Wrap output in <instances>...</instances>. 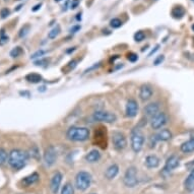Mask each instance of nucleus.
I'll list each match as a JSON object with an SVG mask.
<instances>
[{
  "mask_svg": "<svg viewBox=\"0 0 194 194\" xmlns=\"http://www.w3.org/2000/svg\"><path fill=\"white\" fill-rule=\"evenodd\" d=\"M127 59L130 62H135L138 60V56L135 53H129L127 55Z\"/></svg>",
  "mask_w": 194,
  "mask_h": 194,
  "instance_id": "nucleus-32",
  "label": "nucleus"
},
{
  "mask_svg": "<svg viewBox=\"0 0 194 194\" xmlns=\"http://www.w3.org/2000/svg\"><path fill=\"white\" fill-rule=\"evenodd\" d=\"M144 134L139 128H135L131 132V148L134 152H139L144 143Z\"/></svg>",
  "mask_w": 194,
  "mask_h": 194,
  "instance_id": "nucleus-3",
  "label": "nucleus"
},
{
  "mask_svg": "<svg viewBox=\"0 0 194 194\" xmlns=\"http://www.w3.org/2000/svg\"><path fill=\"white\" fill-rule=\"evenodd\" d=\"M101 159V152L97 150H93L85 155V160L89 163H97Z\"/></svg>",
  "mask_w": 194,
  "mask_h": 194,
  "instance_id": "nucleus-19",
  "label": "nucleus"
},
{
  "mask_svg": "<svg viewBox=\"0 0 194 194\" xmlns=\"http://www.w3.org/2000/svg\"><path fill=\"white\" fill-rule=\"evenodd\" d=\"M39 178H40V176L38 173H33V174H31L30 176H27V177L23 178L22 183L25 187H29L32 184H34V183H36L38 180H39Z\"/></svg>",
  "mask_w": 194,
  "mask_h": 194,
  "instance_id": "nucleus-17",
  "label": "nucleus"
},
{
  "mask_svg": "<svg viewBox=\"0 0 194 194\" xmlns=\"http://www.w3.org/2000/svg\"><path fill=\"white\" fill-rule=\"evenodd\" d=\"M157 140H162V141H168L172 138V133L169 129H162L155 135Z\"/></svg>",
  "mask_w": 194,
  "mask_h": 194,
  "instance_id": "nucleus-16",
  "label": "nucleus"
},
{
  "mask_svg": "<svg viewBox=\"0 0 194 194\" xmlns=\"http://www.w3.org/2000/svg\"><path fill=\"white\" fill-rule=\"evenodd\" d=\"M192 30H193V31H194V25H193V26H192Z\"/></svg>",
  "mask_w": 194,
  "mask_h": 194,
  "instance_id": "nucleus-44",
  "label": "nucleus"
},
{
  "mask_svg": "<svg viewBox=\"0 0 194 194\" xmlns=\"http://www.w3.org/2000/svg\"><path fill=\"white\" fill-rule=\"evenodd\" d=\"M110 26L113 27V29H118L121 26H122V22L119 19H113L110 22Z\"/></svg>",
  "mask_w": 194,
  "mask_h": 194,
  "instance_id": "nucleus-29",
  "label": "nucleus"
},
{
  "mask_svg": "<svg viewBox=\"0 0 194 194\" xmlns=\"http://www.w3.org/2000/svg\"><path fill=\"white\" fill-rule=\"evenodd\" d=\"M164 59H165V56L164 55H160V56H159L157 59H155V61H154V65H155V66H157V65H160V64H162V62L164 61Z\"/></svg>",
  "mask_w": 194,
  "mask_h": 194,
  "instance_id": "nucleus-34",
  "label": "nucleus"
},
{
  "mask_svg": "<svg viewBox=\"0 0 194 194\" xmlns=\"http://www.w3.org/2000/svg\"><path fill=\"white\" fill-rule=\"evenodd\" d=\"M7 160H8L7 152H6L5 150H3V148H0V166L4 165L7 162Z\"/></svg>",
  "mask_w": 194,
  "mask_h": 194,
  "instance_id": "nucleus-26",
  "label": "nucleus"
},
{
  "mask_svg": "<svg viewBox=\"0 0 194 194\" xmlns=\"http://www.w3.org/2000/svg\"><path fill=\"white\" fill-rule=\"evenodd\" d=\"M26 79L27 81L33 82V84H37V82L42 81V76L38 73H30L26 76Z\"/></svg>",
  "mask_w": 194,
  "mask_h": 194,
  "instance_id": "nucleus-23",
  "label": "nucleus"
},
{
  "mask_svg": "<svg viewBox=\"0 0 194 194\" xmlns=\"http://www.w3.org/2000/svg\"><path fill=\"white\" fill-rule=\"evenodd\" d=\"M138 109H139V107H138V104L135 100L133 99L128 100V102L126 104V109H125L126 116L129 117V118H133V117L137 115Z\"/></svg>",
  "mask_w": 194,
  "mask_h": 194,
  "instance_id": "nucleus-10",
  "label": "nucleus"
},
{
  "mask_svg": "<svg viewBox=\"0 0 194 194\" xmlns=\"http://www.w3.org/2000/svg\"><path fill=\"white\" fill-rule=\"evenodd\" d=\"M166 123H167V116H166V114L164 112H159L158 114H155L151 121V128L155 130L161 129Z\"/></svg>",
  "mask_w": 194,
  "mask_h": 194,
  "instance_id": "nucleus-9",
  "label": "nucleus"
},
{
  "mask_svg": "<svg viewBox=\"0 0 194 194\" xmlns=\"http://www.w3.org/2000/svg\"><path fill=\"white\" fill-rule=\"evenodd\" d=\"M145 38V35L142 31H138V32L135 33L134 35V40L136 41V42H141V41H143Z\"/></svg>",
  "mask_w": 194,
  "mask_h": 194,
  "instance_id": "nucleus-28",
  "label": "nucleus"
},
{
  "mask_svg": "<svg viewBox=\"0 0 194 194\" xmlns=\"http://www.w3.org/2000/svg\"><path fill=\"white\" fill-rule=\"evenodd\" d=\"M61 194H74V190H73V187L70 184V183H66L63 188L61 190Z\"/></svg>",
  "mask_w": 194,
  "mask_h": 194,
  "instance_id": "nucleus-25",
  "label": "nucleus"
},
{
  "mask_svg": "<svg viewBox=\"0 0 194 194\" xmlns=\"http://www.w3.org/2000/svg\"><path fill=\"white\" fill-rule=\"evenodd\" d=\"M61 0H55V2H60Z\"/></svg>",
  "mask_w": 194,
  "mask_h": 194,
  "instance_id": "nucleus-43",
  "label": "nucleus"
},
{
  "mask_svg": "<svg viewBox=\"0 0 194 194\" xmlns=\"http://www.w3.org/2000/svg\"><path fill=\"white\" fill-rule=\"evenodd\" d=\"M112 142L117 151H122L127 147L126 137L120 131H114L112 133Z\"/></svg>",
  "mask_w": 194,
  "mask_h": 194,
  "instance_id": "nucleus-7",
  "label": "nucleus"
},
{
  "mask_svg": "<svg viewBox=\"0 0 194 194\" xmlns=\"http://www.w3.org/2000/svg\"><path fill=\"white\" fill-rule=\"evenodd\" d=\"M41 6H42V3H39V4H37L36 6H34V7L32 8L33 11H37V10H39L41 8Z\"/></svg>",
  "mask_w": 194,
  "mask_h": 194,
  "instance_id": "nucleus-38",
  "label": "nucleus"
},
{
  "mask_svg": "<svg viewBox=\"0 0 194 194\" xmlns=\"http://www.w3.org/2000/svg\"><path fill=\"white\" fill-rule=\"evenodd\" d=\"M23 53V49L20 47H15L14 49H12L11 51H10V56H11L12 58H15V57H19Z\"/></svg>",
  "mask_w": 194,
  "mask_h": 194,
  "instance_id": "nucleus-27",
  "label": "nucleus"
},
{
  "mask_svg": "<svg viewBox=\"0 0 194 194\" xmlns=\"http://www.w3.org/2000/svg\"><path fill=\"white\" fill-rule=\"evenodd\" d=\"M145 165H147V168H157L160 165V159H159L157 155H148L145 159Z\"/></svg>",
  "mask_w": 194,
  "mask_h": 194,
  "instance_id": "nucleus-18",
  "label": "nucleus"
},
{
  "mask_svg": "<svg viewBox=\"0 0 194 194\" xmlns=\"http://www.w3.org/2000/svg\"><path fill=\"white\" fill-rule=\"evenodd\" d=\"M118 172H119V167L116 164H113L106 170L105 177L108 180H112V179H114L116 177L117 174H118Z\"/></svg>",
  "mask_w": 194,
  "mask_h": 194,
  "instance_id": "nucleus-15",
  "label": "nucleus"
},
{
  "mask_svg": "<svg viewBox=\"0 0 194 194\" xmlns=\"http://www.w3.org/2000/svg\"><path fill=\"white\" fill-rule=\"evenodd\" d=\"M66 137L71 141H85L89 137V129L86 127L72 126L67 130Z\"/></svg>",
  "mask_w": 194,
  "mask_h": 194,
  "instance_id": "nucleus-2",
  "label": "nucleus"
},
{
  "mask_svg": "<svg viewBox=\"0 0 194 194\" xmlns=\"http://www.w3.org/2000/svg\"><path fill=\"white\" fill-rule=\"evenodd\" d=\"M152 93H154V91H152L151 86H150L148 85H141L140 88V91H139V97L141 99V101H148L151 97H152Z\"/></svg>",
  "mask_w": 194,
  "mask_h": 194,
  "instance_id": "nucleus-12",
  "label": "nucleus"
},
{
  "mask_svg": "<svg viewBox=\"0 0 194 194\" xmlns=\"http://www.w3.org/2000/svg\"><path fill=\"white\" fill-rule=\"evenodd\" d=\"M29 31H30V27L29 26H26V27H23L22 30H20V32H19V37L20 38H23V37H26L27 33H29Z\"/></svg>",
  "mask_w": 194,
  "mask_h": 194,
  "instance_id": "nucleus-31",
  "label": "nucleus"
},
{
  "mask_svg": "<svg viewBox=\"0 0 194 194\" xmlns=\"http://www.w3.org/2000/svg\"><path fill=\"white\" fill-rule=\"evenodd\" d=\"M159 112H160V105H159V103H151L144 107V113L147 116L154 117Z\"/></svg>",
  "mask_w": 194,
  "mask_h": 194,
  "instance_id": "nucleus-14",
  "label": "nucleus"
},
{
  "mask_svg": "<svg viewBox=\"0 0 194 194\" xmlns=\"http://www.w3.org/2000/svg\"><path fill=\"white\" fill-rule=\"evenodd\" d=\"M61 182H62V174L60 172H56L53 175V177H52L51 183H50V188H51V191L53 194L58 193V190L60 188Z\"/></svg>",
  "mask_w": 194,
  "mask_h": 194,
  "instance_id": "nucleus-11",
  "label": "nucleus"
},
{
  "mask_svg": "<svg viewBox=\"0 0 194 194\" xmlns=\"http://www.w3.org/2000/svg\"><path fill=\"white\" fill-rule=\"evenodd\" d=\"M29 159V155L22 150H12L8 154V164L15 170L23 168Z\"/></svg>",
  "mask_w": 194,
  "mask_h": 194,
  "instance_id": "nucleus-1",
  "label": "nucleus"
},
{
  "mask_svg": "<svg viewBox=\"0 0 194 194\" xmlns=\"http://www.w3.org/2000/svg\"><path fill=\"white\" fill-rule=\"evenodd\" d=\"M93 119L99 122L114 123L117 120V116L114 113L108 112V111H97L93 113Z\"/></svg>",
  "mask_w": 194,
  "mask_h": 194,
  "instance_id": "nucleus-6",
  "label": "nucleus"
},
{
  "mask_svg": "<svg viewBox=\"0 0 194 194\" xmlns=\"http://www.w3.org/2000/svg\"><path fill=\"white\" fill-rule=\"evenodd\" d=\"M22 6H23V4H20V5H19V6H17V8H16L15 10H19L20 8H22Z\"/></svg>",
  "mask_w": 194,
  "mask_h": 194,
  "instance_id": "nucleus-42",
  "label": "nucleus"
},
{
  "mask_svg": "<svg viewBox=\"0 0 194 194\" xmlns=\"http://www.w3.org/2000/svg\"><path fill=\"white\" fill-rule=\"evenodd\" d=\"M60 32H61V29H60V26H56L54 27V29H52L50 32H49V34H48V38H49V39H55V38H56L58 35L60 34Z\"/></svg>",
  "mask_w": 194,
  "mask_h": 194,
  "instance_id": "nucleus-24",
  "label": "nucleus"
},
{
  "mask_svg": "<svg viewBox=\"0 0 194 194\" xmlns=\"http://www.w3.org/2000/svg\"><path fill=\"white\" fill-rule=\"evenodd\" d=\"M124 185L128 188H133L137 185L138 180H137V171L135 167H129L124 175L123 178Z\"/></svg>",
  "mask_w": 194,
  "mask_h": 194,
  "instance_id": "nucleus-5",
  "label": "nucleus"
},
{
  "mask_svg": "<svg viewBox=\"0 0 194 194\" xmlns=\"http://www.w3.org/2000/svg\"><path fill=\"white\" fill-rule=\"evenodd\" d=\"M192 1H193V2H194V0H192Z\"/></svg>",
  "mask_w": 194,
  "mask_h": 194,
  "instance_id": "nucleus-46",
  "label": "nucleus"
},
{
  "mask_svg": "<svg viewBox=\"0 0 194 194\" xmlns=\"http://www.w3.org/2000/svg\"><path fill=\"white\" fill-rule=\"evenodd\" d=\"M70 65H69V66H70V68H74L75 66H76V61L75 60H73V61H71L70 63H69Z\"/></svg>",
  "mask_w": 194,
  "mask_h": 194,
  "instance_id": "nucleus-40",
  "label": "nucleus"
},
{
  "mask_svg": "<svg viewBox=\"0 0 194 194\" xmlns=\"http://www.w3.org/2000/svg\"><path fill=\"white\" fill-rule=\"evenodd\" d=\"M9 14H10V10L8 8H3L1 9V11H0V15H1L2 19H6Z\"/></svg>",
  "mask_w": 194,
  "mask_h": 194,
  "instance_id": "nucleus-33",
  "label": "nucleus"
},
{
  "mask_svg": "<svg viewBox=\"0 0 194 194\" xmlns=\"http://www.w3.org/2000/svg\"><path fill=\"white\" fill-rule=\"evenodd\" d=\"M8 42V37L7 36H1V38H0V45H4L5 43Z\"/></svg>",
  "mask_w": 194,
  "mask_h": 194,
  "instance_id": "nucleus-37",
  "label": "nucleus"
},
{
  "mask_svg": "<svg viewBox=\"0 0 194 194\" xmlns=\"http://www.w3.org/2000/svg\"><path fill=\"white\" fill-rule=\"evenodd\" d=\"M184 14H185V10L182 6H176V7H174L172 10V15L173 17H175V19H181Z\"/></svg>",
  "mask_w": 194,
  "mask_h": 194,
  "instance_id": "nucleus-22",
  "label": "nucleus"
},
{
  "mask_svg": "<svg viewBox=\"0 0 194 194\" xmlns=\"http://www.w3.org/2000/svg\"><path fill=\"white\" fill-rule=\"evenodd\" d=\"M91 183H92V176L89 173L85 171L77 173V175L75 177V186L78 190L85 191V190H86L91 186Z\"/></svg>",
  "mask_w": 194,
  "mask_h": 194,
  "instance_id": "nucleus-4",
  "label": "nucleus"
},
{
  "mask_svg": "<svg viewBox=\"0 0 194 194\" xmlns=\"http://www.w3.org/2000/svg\"><path fill=\"white\" fill-rule=\"evenodd\" d=\"M79 29H80V27H79L78 26H77V27H74L73 29H71V32H72V33H75L76 31H77V30H79Z\"/></svg>",
  "mask_w": 194,
  "mask_h": 194,
  "instance_id": "nucleus-41",
  "label": "nucleus"
},
{
  "mask_svg": "<svg viewBox=\"0 0 194 194\" xmlns=\"http://www.w3.org/2000/svg\"><path fill=\"white\" fill-rule=\"evenodd\" d=\"M159 48H160V46H159V45H158V46H157V47H155V49H154V50H152V51L151 52V53H150V54H148V57H150V56H151V55H152V54H154V53H155V51H158V50H159Z\"/></svg>",
  "mask_w": 194,
  "mask_h": 194,
  "instance_id": "nucleus-39",
  "label": "nucleus"
},
{
  "mask_svg": "<svg viewBox=\"0 0 194 194\" xmlns=\"http://www.w3.org/2000/svg\"><path fill=\"white\" fill-rule=\"evenodd\" d=\"M93 194H95V193H93Z\"/></svg>",
  "mask_w": 194,
  "mask_h": 194,
  "instance_id": "nucleus-47",
  "label": "nucleus"
},
{
  "mask_svg": "<svg viewBox=\"0 0 194 194\" xmlns=\"http://www.w3.org/2000/svg\"><path fill=\"white\" fill-rule=\"evenodd\" d=\"M181 151L185 154L194 151V138H191V139L187 140L186 142L183 143L181 145Z\"/></svg>",
  "mask_w": 194,
  "mask_h": 194,
  "instance_id": "nucleus-21",
  "label": "nucleus"
},
{
  "mask_svg": "<svg viewBox=\"0 0 194 194\" xmlns=\"http://www.w3.org/2000/svg\"><path fill=\"white\" fill-rule=\"evenodd\" d=\"M184 186L188 191H193L194 190V169L190 172L188 177L186 178L184 182Z\"/></svg>",
  "mask_w": 194,
  "mask_h": 194,
  "instance_id": "nucleus-20",
  "label": "nucleus"
},
{
  "mask_svg": "<svg viewBox=\"0 0 194 194\" xmlns=\"http://www.w3.org/2000/svg\"><path fill=\"white\" fill-rule=\"evenodd\" d=\"M49 62V59H41L39 61H35V65H43Z\"/></svg>",
  "mask_w": 194,
  "mask_h": 194,
  "instance_id": "nucleus-36",
  "label": "nucleus"
},
{
  "mask_svg": "<svg viewBox=\"0 0 194 194\" xmlns=\"http://www.w3.org/2000/svg\"><path fill=\"white\" fill-rule=\"evenodd\" d=\"M178 166H179V158L177 155H171L167 160V162H166L164 170L167 172H171L174 169L177 168Z\"/></svg>",
  "mask_w": 194,
  "mask_h": 194,
  "instance_id": "nucleus-13",
  "label": "nucleus"
},
{
  "mask_svg": "<svg viewBox=\"0 0 194 194\" xmlns=\"http://www.w3.org/2000/svg\"><path fill=\"white\" fill-rule=\"evenodd\" d=\"M193 194H194V190H193Z\"/></svg>",
  "mask_w": 194,
  "mask_h": 194,
  "instance_id": "nucleus-45",
  "label": "nucleus"
},
{
  "mask_svg": "<svg viewBox=\"0 0 194 194\" xmlns=\"http://www.w3.org/2000/svg\"><path fill=\"white\" fill-rule=\"evenodd\" d=\"M45 53H47V51H45V50H39V51L35 52L32 56H31V59H36V58H39L41 56H43Z\"/></svg>",
  "mask_w": 194,
  "mask_h": 194,
  "instance_id": "nucleus-30",
  "label": "nucleus"
},
{
  "mask_svg": "<svg viewBox=\"0 0 194 194\" xmlns=\"http://www.w3.org/2000/svg\"><path fill=\"white\" fill-rule=\"evenodd\" d=\"M79 4V0H72L71 4H70V8L71 9H75Z\"/></svg>",
  "mask_w": 194,
  "mask_h": 194,
  "instance_id": "nucleus-35",
  "label": "nucleus"
},
{
  "mask_svg": "<svg viewBox=\"0 0 194 194\" xmlns=\"http://www.w3.org/2000/svg\"><path fill=\"white\" fill-rule=\"evenodd\" d=\"M57 160V151L53 145L48 147L44 152V161L47 167H51L55 164Z\"/></svg>",
  "mask_w": 194,
  "mask_h": 194,
  "instance_id": "nucleus-8",
  "label": "nucleus"
}]
</instances>
